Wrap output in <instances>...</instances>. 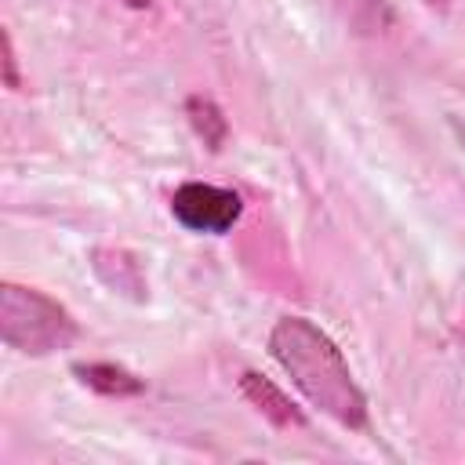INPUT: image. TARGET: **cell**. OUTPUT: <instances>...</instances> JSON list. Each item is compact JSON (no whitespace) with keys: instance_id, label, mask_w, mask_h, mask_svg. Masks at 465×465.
Masks as SVG:
<instances>
[{"instance_id":"obj_9","label":"cell","mask_w":465,"mask_h":465,"mask_svg":"<svg viewBox=\"0 0 465 465\" xmlns=\"http://www.w3.org/2000/svg\"><path fill=\"white\" fill-rule=\"evenodd\" d=\"M429 7H447V0H425Z\"/></svg>"},{"instance_id":"obj_3","label":"cell","mask_w":465,"mask_h":465,"mask_svg":"<svg viewBox=\"0 0 465 465\" xmlns=\"http://www.w3.org/2000/svg\"><path fill=\"white\" fill-rule=\"evenodd\" d=\"M171 214L189 229V232H207V236H222L229 232L240 214H243V200L240 193L225 189V185H211V182H182L171 196Z\"/></svg>"},{"instance_id":"obj_5","label":"cell","mask_w":465,"mask_h":465,"mask_svg":"<svg viewBox=\"0 0 465 465\" xmlns=\"http://www.w3.org/2000/svg\"><path fill=\"white\" fill-rule=\"evenodd\" d=\"M73 374L80 385L102 396H138L145 389V381L120 363H73Z\"/></svg>"},{"instance_id":"obj_2","label":"cell","mask_w":465,"mask_h":465,"mask_svg":"<svg viewBox=\"0 0 465 465\" xmlns=\"http://www.w3.org/2000/svg\"><path fill=\"white\" fill-rule=\"evenodd\" d=\"M76 334V320L58 298L11 280L0 283V338L7 349L25 356H51L69 349Z\"/></svg>"},{"instance_id":"obj_4","label":"cell","mask_w":465,"mask_h":465,"mask_svg":"<svg viewBox=\"0 0 465 465\" xmlns=\"http://www.w3.org/2000/svg\"><path fill=\"white\" fill-rule=\"evenodd\" d=\"M240 392H243V400H247L265 421H272L276 429H305L302 407H298L280 385H272L269 378H262L258 371H243V374H240Z\"/></svg>"},{"instance_id":"obj_8","label":"cell","mask_w":465,"mask_h":465,"mask_svg":"<svg viewBox=\"0 0 465 465\" xmlns=\"http://www.w3.org/2000/svg\"><path fill=\"white\" fill-rule=\"evenodd\" d=\"M127 7H134V11H145V7H153V0H124Z\"/></svg>"},{"instance_id":"obj_6","label":"cell","mask_w":465,"mask_h":465,"mask_svg":"<svg viewBox=\"0 0 465 465\" xmlns=\"http://www.w3.org/2000/svg\"><path fill=\"white\" fill-rule=\"evenodd\" d=\"M185 116H189V127L196 131V138H200L211 153H218V149L225 145V138H229V120H225V113L218 109L214 98H207V94H189V98H185Z\"/></svg>"},{"instance_id":"obj_1","label":"cell","mask_w":465,"mask_h":465,"mask_svg":"<svg viewBox=\"0 0 465 465\" xmlns=\"http://www.w3.org/2000/svg\"><path fill=\"white\" fill-rule=\"evenodd\" d=\"M269 356L309 400V407H316L341 429H367V396L356 385L345 352L309 316L276 320L269 331Z\"/></svg>"},{"instance_id":"obj_7","label":"cell","mask_w":465,"mask_h":465,"mask_svg":"<svg viewBox=\"0 0 465 465\" xmlns=\"http://www.w3.org/2000/svg\"><path fill=\"white\" fill-rule=\"evenodd\" d=\"M0 44H4V87L18 91L22 87V76H18V58H15V44H11V33L7 29L0 33Z\"/></svg>"}]
</instances>
